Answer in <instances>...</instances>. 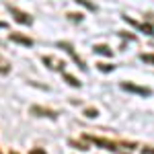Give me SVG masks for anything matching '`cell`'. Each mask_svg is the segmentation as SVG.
Here are the masks:
<instances>
[{"instance_id": "6da1fadb", "label": "cell", "mask_w": 154, "mask_h": 154, "mask_svg": "<svg viewBox=\"0 0 154 154\" xmlns=\"http://www.w3.org/2000/svg\"><path fill=\"white\" fill-rule=\"evenodd\" d=\"M84 140L86 142H93L97 146H101V148H105V150H111V152L115 154H121V146H125V144H119V142H111V140H105V138H97V136H84Z\"/></svg>"}, {"instance_id": "4fadbf2b", "label": "cell", "mask_w": 154, "mask_h": 154, "mask_svg": "<svg viewBox=\"0 0 154 154\" xmlns=\"http://www.w3.org/2000/svg\"><path fill=\"white\" fill-rule=\"evenodd\" d=\"M76 2H78V4H82V6H86L88 11H95V4H91L88 0H76Z\"/></svg>"}, {"instance_id": "7c38bea8", "label": "cell", "mask_w": 154, "mask_h": 154, "mask_svg": "<svg viewBox=\"0 0 154 154\" xmlns=\"http://www.w3.org/2000/svg\"><path fill=\"white\" fill-rule=\"evenodd\" d=\"M97 68L101 72H111V70H115V66L113 64H97Z\"/></svg>"}, {"instance_id": "5bb4252c", "label": "cell", "mask_w": 154, "mask_h": 154, "mask_svg": "<svg viewBox=\"0 0 154 154\" xmlns=\"http://www.w3.org/2000/svg\"><path fill=\"white\" fill-rule=\"evenodd\" d=\"M70 146L78 148V150H88V146H84V144H78V142H72V140H70Z\"/></svg>"}, {"instance_id": "2e32d148", "label": "cell", "mask_w": 154, "mask_h": 154, "mask_svg": "<svg viewBox=\"0 0 154 154\" xmlns=\"http://www.w3.org/2000/svg\"><path fill=\"white\" fill-rule=\"evenodd\" d=\"M31 154H48V152H45L43 148H33V150H31Z\"/></svg>"}, {"instance_id": "9a60e30c", "label": "cell", "mask_w": 154, "mask_h": 154, "mask_svg": "<svg viewBox=\"0 0 154 154\" xmlns=\"http://www.w3.org/2000/svg\"><path fill=\"white\" fill-rule=\"evenodd\" d=\"M86 117H97V109H86Z\"/></svg>"}, {"instance_id": "e0dca14e", "label": "cell", "mask_w": 154, "mask_h": 154, "mask_svg": "<svg viewBox=\"0 0 154 154\" xmlns=\"http://www.w3.org/2000/svg\"><path fill=\"white\" fill-rule=\"evenodd\" d=\"M142 60L146 62V64H152V56H142Z\"/></svg>"}, {"instance_id": "9c48e42d", "label": "cell", "mask_w": 154, "mask_h": 154, "mask_svg": "<svg viewBox=\"0 0 154 154\" xmlns=\"http://www.w3.org/2000/svg\"><path fill=\"white\" fill-rule=\"evenodd\" d=\"M64 80L70 84V86H74V88H80V86H82V82H80L78 78H74L72 74H66V72H64Z\"/></svg>"}, {"instance_id": "ba28073f", "label": "cell", "mask_w": 154, "mask_h": 154, "mask_svg": "<svg viewBox=\"0 0 154 154\" xmlns=\"http://www.w3.org/2000/svg\"><path fill=\"white\" fill-rule=\"evenodd\" d=\"M11 39L14 43H21V45H27V48L33 45V39H29V37H25V35H19V33H11Z\"/></svg>"}, {"instance_id": "3957f363", "label": "cell", "mask_w": 154, "mask_h": 154, "mask_svg": "<svg viewBox=\"0 0 154 154\" xmlns=\"http://www.w3.org/2000/svg\"><path fill=\"white\" fill-rule=\"evenodd\" d=\"M121 88L128 91V93H136V95H142V97H150L152 91L148 86H138V84H131V82H121Z\"/></svg>"}, {"instance_id": "5b68a950", "label": "cell", "mask_w": 154, "mask_h": 154, "mask_svg": "<svg viewBox=\"0 0 154 154\" xmlns=\"http://www.w3.org/2000/svg\"><path fill=\"white\" fill-rule=\"evenodd\" d=\"M31 113L33 115H39V117H49V119H56L58 117V113L56 111H51V109H45V107H31Z\"/></svg>"}, {"instance_id": "277c9868", "label": "cell", "mask_w": 154, "mask_h": 154, "mask_svg": "<svg viewBox=\"0 0 154 154\" xmlns=\"http://www.w3.org/2000/svg\"><path fill=\"white\" fill-rule=\"evenodd\" d=\"M8 11H11V14L14 17V21H17V23H21V25H33V17H31V14L19 11V8H14V6H8Z\"/></svg>"}, {"instance_id": "52a82bcc", "label": "cell", "mask_w": 154, "mask_h": 154, "mask_svg": "<svg viewBox=\"0 0 154 154\" xmlns=\"http://www.w3.org/2000/svg\"><path fill=\"white\" fill-rule=\"evenodd\" d=\"M43 64L48 66L49 70H64V66H66L62 60H56V58H51V56H45L43 58Z\"/></svg>"}, {"instance_id": "8992f818", "label": "cell", "mask_w": 154, "mask_h": 154, "mask_svg": "<svg viewBox=\"0 0 154 154\" xmlns=\"http://www.w3.org/2000/svg\"><path fill=\"white\" fill-rule=\"evenodd\" d=\"M123 19H125L130 25H134L136 29H140L144 35H152V33H154V31H152V25H148V23H146V25H144V23H138V21H134L131 17H123Z\"/></svg>"}, {"instance_id": "30bf717a", "label": "cell", "mask_w": 154, "mask_h": 154, "mask_svg": "<svg viewBox=\"0 0 154 154\" xmlns=\"http://www.w3.org/2000/svg\"><path fill=\"white\" fill-rule=\"evenodd\" d=\"M93 49H95V54H101V56H107V58H111V56H113V51L107 48V45H95Z\"/></svg>"}, {"instance_id": "7a4b0ae2", "label": "cell", "mask_w": 154, "mask_h": 154, "mask_svg": "<svg viewBox=\"0 0 154 154\" xmlns=\"http://www.w3.org/2000/svg\"><path fill=\"white\" fill-rule=\"evenodd\" d=\"M56 48L64 49L66 54H70V56H72V60H74V62L78 64V68H80V70H86V66H84V62H82L80 58H78V54L74 51V45H72V43H68V41H58V43H56Z\"/></svg>"}, {"instance_id": "ffe728a7", "label": "cell", "mask_w": 154, "mask_h": 154, "mask_svg": "<svg viewBox=\"0 0 154 154\" xmlns=\"http://www.w3.org/2000/svg\"><path fill=\"white\" fill-rule=\"evenodd\" d=\"M0 154H2V152H0Z\"/></svg>"}, {"instance_id": "d6986e66", "label": "cell", "mask_w": 154, "mask_h": 154, "mask_svg": "<svg viewBox=\"0 0 154 154\" xmlns=\"http://www.w3.org/2000/svg\"><path fill=\"white\" fill-rule=\"evenodd\" d=\"M11 154H19V152H14V150H12V152H11Z\"/></svg>"}, {"instance_id": "8fae6325", "label": "cell", "mask_w": 154, "mask_h": 154, "mask_svg": "<svg viewBox=\"0 0 154 154\" xmlns=\"http://www.w3.org/2000/svg\"><path fill=\"white\" fill-rule=\"evenodd\" d=\"M11 70V66H8V62L0 56V74H6V72Z\"/></svg>"}, {"instance_id": "ac0fdd59", "label": "cell", "mask_w": 154, "mask_h": 154, "mask_svg": "<svg viewBox=\"0 0 154 154\" xmlns=\"http://www.w3.org/2000/svg\"><path fill=\"white\" fill-rule=\"evenodd\" d=\"M0 29H6V23L4 21H0Z\"/></svg>"}]
</instances>
